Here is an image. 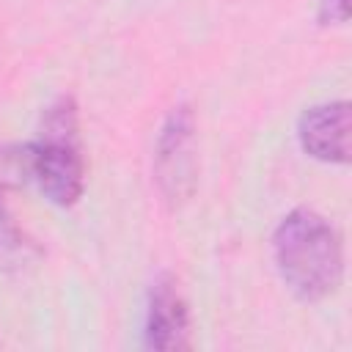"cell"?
Returning a JSON list of instances; mask_svg holds the SVG:
<instances>
[{"mask_svg": "<svg viewBox=\"0 0 352 352\" xmlns=\"http://www.w3.org/2000/svg\"><path fill=\"white\" fill-rule=\"evenodd\" d=\"M272 261L286 289L302 302H319L344 280L341 231L319 212L297 206L272 234Z\"/></svg>", "mask_w": 352, "mask_h": 352, "instance_id": "obj_1", "label": "cell"}, {"mask_svg": "<svg viewBox=\"0 0 352 352\" xmlns=\"http://www.w3.org/2000/svg\"><path fill=\"white\" fill-rule=\"evenodd\" d=\"M297 143L300 148L324 165L349 162V102H322L305 107L297 118Z\"/></svg>", "mask_w": 352, "mask_h": 352, "instance_id": "obj_5", "label": "cell"}, {"mask_svg": "<svg viewBox=\"0 0 352 352\" xmlns=\"http://www.w3.org/2000/svg\"><path fill=\"white\" fill-rule=\"evenodd\" d=\"M36 256H38V248L16 226L6 201V190L0 184V272H22L28 264H33Z\"/></svg>", "mask_w": 352, "mask_h": 352, "instance_id": "obj_6", "label": "cell"}, {"mask_svg": "<svg viewBox=\"0 0 352 352\" xmlns=\"http://www.w3.org/2000/svg\"><path fill=\"white\" fill-rule=\"evenodd\" d=\"M143 346L160 352L190 346V308L176 278L168 272H162L148 289L143 316Z\"/></svg>", "mask_w": 352, "mask_h": 352, "instance_id": "obj_4", "label": "cell"}, {"mask_svg": "<svg viewBox=\"0 0 352 352\" xmlns=\"http://www.w3.org/2000/svg\"><path fill=\"white\" fill-rule=\"evenodd\" d=\"M319 25H344L349 19V0H319Z\"/></svg>", "mask_w": 352, "mask_h": 352, "instance_id": "obj_7", "label": "cell"}, {"mask_svg": "<svg viewBox=\"0 0 352 352\" xmlns=\"http://www.w3.org/2000/svg\"><path fill=\"white\" fill-rule=\"evenodd\" d=\"M198 154H195V116L190 104H176L157 135L154 146V182L170 206L184 204L195 190Z\"/></svg>", "mask_w": 352, "mask_h": 352, "instance_id": "obj_3", "label": "cell"}, {"mask_svg": "<svg viewBox=\"0 0 352 352\" xmlns=\"http://www.w3.org/2000/svg\"><path fill=\"white\" fill-rule=\"evenodd\" d=\"M25 179L55 206H74L85 190V160L77 138V104L58 96L41 116V138L25 146Z\"/></svg>", "mask_w": 352, "mask_h": 352, "instance_id": "obj_2", "label": "cell"}]
</instances>
